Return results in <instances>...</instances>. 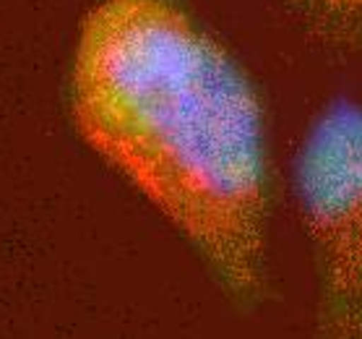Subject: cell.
Segmentation results:
<instances>
[{
    "instance_id": "6da1fadb",
    "label": "cell",
    "mask_w": 362,
    "mask_h": 339,
    "mask_svg": "<svg viewBox=\"0 0 362 339\" xmlns=\"http://www.w3.org/2000/svg\"><path fill=\"white\" fill-rule=\"evenodd\" d=\"M68 110L81 139L177 227L232 298H261V105L182 0H97L76 37Z\"/></svg>"
},
{
    "instance_id": "7a4b0ae2",
    "label": "cell",
    "mask_w": 362,
    "mask_h": 339,
    "mask_svg": "<svg viewBox=\"0 0 362 339\" xmlns=\"http://www.w3.org/2000/svg\"><path fill=\"white\" fill-rule=\"evenodd\" d=\"M295 196L318 274V339H362V108L331 105L295 162Z\"/></svg>"
},
{
    "instance_id": "3957f363",
    "label": "cell",
    "mask_w": 362,
    "mask_h": 339,
    "mask_svg": "<svg viewBox=\"0 0 362 339\" xmlns=\"http://www.w3.org/2000/svg\"><path fill=\"white\" fill-rule=\"evenodd\" d=\"M284 3L323 21H337V24L362 21V0H284Z\"/></svg>"
}]
</instances>
